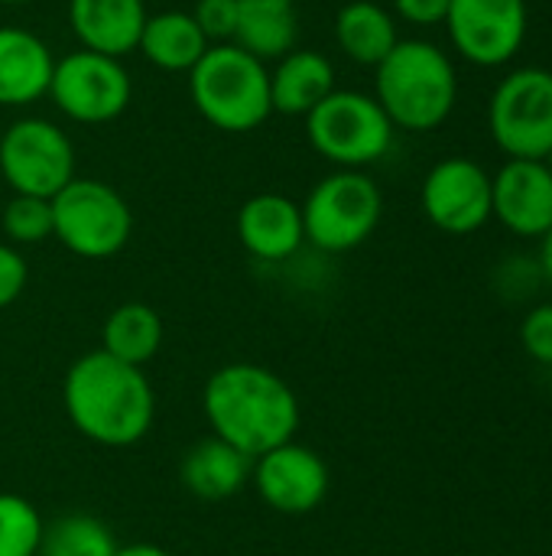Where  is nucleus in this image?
Instances as JSON below:
<instances>
[{"instance_id": "473e14b6", "label": "nucleus", "mask_w": 552, "mask_h": 556, "mask_svg": "<svg viewBox=\"0 0 552 556\" xmlns=\"http://www.w3.org/2000/svg\"><path fill=\"white\" fill-rule=\"evenodd\" d=\"M10 3H29V0H0V7H10Z\"/></svg>"}, {"instance_id": "72a5a7b5", "label": "nucleus", "mask_w": 552, "mask_h": 556, "mask_svg": "<svg viewBox=\"0 0 552 556\" xmlns=\"http://www.w3.org/2000/svg\"><path fill=\"white\" fill-rule=\"evenodd\" d=\"M543 163H547V169H550V173H552V150H550V156H547Z\"/></svg>"}, {"instance_id": "6e6552de", "label": "nucleus", "mask_w": 552, "mask_h": 556, "mask_svg": "<svg viewBox=\"0 0 552 556\" xmlns=\"http://www.w3.org/2000/svg\"><path fill=\"white\" fill-rule=\"evenodd\" d=\"M0 179L13 195L52 199L75 179V147L46 117L13 121L0 137Z\"/></svg>"}, {"instance_id": "f704fd0d", "label": "nucleus", "mask_w": 552, "mask_h": 556, "mask_svg": "<svg viewBox=\"0 0 552 556\" xmlns=\"http://www.w3.org/2000/svg\"><path fill=\"white\" fill-rule=\"evenodd\" d=\"M0 10H3V7H0ZM0 26H3V23H0Z\"/></svg>"}, {"instance_id": "dca6fc26", "label": "nucleus", "mask_w": 552, "mask_h": 556, "mask_svg": "<svg viewBox=\"0 0 552 556\" xmlns=\"http://www.w3.org/2000/svg\"><path fill=\"white\" fill-rule=\"evenodd\" d=\"M146 16L143 0H68V26L81 49L111 59L137 49Z\"/></svg>"}, {"instance_id": "bb28decb", "label": "nucleus", "mask_w": 552, "mask_h": 556, "mask_svg": "<svg viewBox=\"0 0 552 556\" xmlns=\"http://www.w3.org/2000/svg\"><path fill=\"white\" fill-rule=\"evenodd\" d=\"M192 16L211 46L231 42L234 26H238V0H198Z\"/></svg>"}, {"instance_id": "4468645a", "label": "nucleus", "mask_w": 552, "mask_h": 556, "mask_svg": "<svg viewBox=\"0 0 552 556\" xmlns=\"http://www.w3.org/2000/svg\"><path fill=\"white\" fill-rule=\"evenodd\" d=\"M491 215L521 238H543L552 228V173L547 163L508 160L491 179Z\"/></svg>"}, {"instance_id": "39448f33", "label": "nucleus", "mask_w": 552, "mask_h": 556, "mask_svg": "<svg viewBox=\"0 0 552 556\" xmlns=\"http://www.w3.org/2000/svg\"><path fill=\"white\" fill-rule=\"evenodd\" d=\"M306 137L329 163L342 169H361L368 163H377L390 150L394 124L377 98L335 88L306 114Z\"/></svg>"}, {"instance_id": "7ed1b4c3", "label": "nucleus", "mask_w": 552, "mask_h": 556, "mask_svg": "<svg viewBox=\"0 0 552 556\" xmlns=\"http://www.w3.org/2000/svg\"><path fill=\"white\" fill-rule=\"evenodd\" d=\"M377 104L394 127L436 130L455 108L459 75L452 59L426 39H400L377 65Z\"/></svg>"}, {"instance_id": "b1692460", "label": "nucleus", "mask_w": 552, "mask_h": 556, "mask_svg": "<svg viewBox=\"0 0 552 556\" xmlns=\"http://www.w3.org/2000/svg\"><path fill=\"white\" fill-rule=\"evenodd\" d=\"M117 541L111 528L94 515H62L42 525L36 556H114Z\"/></svg>"}, {"instance_id": "cd10ccee", "label": "nucleus", "mask_w": 552, "mask_h": 556, "mask_svg": "<svg viewBox=\"0 0 552 556\" xmlns=\"http://www.w3.org/2000/svg\"><path fill=\"white\" fill-rule=\"evenodd\" d=\"M521 342L537 365L552 368V303H540L527 313L521 326Z\"/></svg>"}, {"instance_id": "a211bd4d", "label": "nucleus", "mask_w": 552, "mask_h": 556, "mask_svg": "<svg viewBox=\"0 0 552 556\" xmlns=\"http://www.w3.org/2000/svg\"><path fill=\"white\" fill-rule=\"evenodd\" d=\"M254 472V459L218 440L215 433L198 440L179 463V479L198 502H224L238 495Z\"/></svg>"}, {"instance_id": "aec40b11", "label": "nucleus", "mask_w": 552, "mask_h": 556, "mask_svg": "<svg viewBox=\"0 0 552 556\" xmlns=\"http://www.w3.org/2000/svg\"><path fill=\"white\" fill-rule=\"evenodd\" d=\"M208 39L198 29L195 16L185 10H163L146 16L137 49L146 55L150 65L166 72H192L198 59L208 52Z\"/></svg>"}, {"instance_id": "5701e85b", "label": "nucleus", "mask_w": 552, "mask_h": 556, "mask_svg": "<svg viewBox=\"0 0 552 556\" xmlns=\"http://www.w3.org/2000/svg\"><path fill=\"white\" fill-rule=\"evenodd\" d=\"M163 345V319L146 303L117 306L101 329V349L127 365L143 368Z\"/></svg>"}, {"instance_id": "f03ea898", "label": "nucleus", "mask_w": 552, "mask_h": 556, "mask_svg": "<svg viewBox=\"0 0 552 556\" xmlns=\"http://www.w3.org/2000/svg\"><path fill=\"white\" fill-rule=\"evenodd\" d=\"M202 410L211 433L251 459L290 443L299 430L293 388L270 368L251 362L218 368L205 381Z\"/></svg>"}, {"instance_id": "c85d7f7f", "label": "nucleus", "mask_w": 552, "mask_h": 556, "mask_svg": "<svg viewBox=\"0 0 552 556\" xmlns=\"http://www.w3.org/2000/svg\"><path fill=\"white\" fill-rule=\"evenodd\" d=\"M26 280H29V270H26L23 254L10 244H0V309L20 300Z\"/></svg>"}, {"instance_id": "a878e982", "label": "nucleus", "mask_w": 552, "mask_h": 556, "mask_svg": "<svg viewBox=\"0 0 552 556\" xmlns=\"http://www.w3.org/2000/svg\"><path fill=\"white\" fill-rule=\"evenodd\" d=\"M0 225L13 244H39V241L52 238V199L13 195L3 205Z\"/></svg>"}, {"instance_id": "f8f14e48", "label": "nucleus", "mask_w": 552, "mask_h": 556, "mask_svg": "<svg viewBox=\"0 0 552 556\" xmlns=\"http://www.w3.org/2000/svg\"><path fill=\"white\" fill-rule=\"evenodd\" d=\"M423 212L446 235H472L491 218V176L465 156L436 163L423 179Z\"/></svg>"}, {"instance_id": "f257e3e1", "label": "nucleus", "mask_w": 552, "mask_h": 556, "mask_svg": "<svg viewBox=\"0 0 552 556\" xmlns=\"http://www.w3.org/2000/svg\"><path fill=\"white\" fill-rule=\"evenodd\" d=\"M62 401L72 427L111 450L140 443L156 417L153 384L143 368L127 365L104 349L81 355L62 384Z\"/></svg>"}, {"instance_id": "6ab92c4d", "label": "nucleus", "mask_w": 552, "mask_h": 556, "mask_svg": "<svg viewBox=\"0 0 552 556\" xmlns=\"http://www.w3.org/2000/svg\"><path fill=\"white\" fill-rule=\"evenodd\" d=\"M335 91V68L316 49H290L270 72V101L280 114L306 117Z\"/></svg>"}, {"instance_id": "412c9836", "label": "nucleus", "mask_w": 552, "mask_h": 556, "mask_svg": "<svg viewBox=\"0 0 552 556\" xmlns=\"http://www.w3.org/2000/svg\"><path fill=\"white\" fill-rule=\"evenodd\" d=\"M296 0H238L234 46L254 59H283L296 46Z\"/></svg>"}, {"instance_id": "2eb2a0df", "label": "nucleus", "mask_w": 552, "mask_h": 556, "mask_svg": "<svg viewBox=\"0 0 552 556\" xmlns=\"http://www.w3.org/2000/svg\"><path fill=\"white\" fill-rule=\"evenodd\" d=\"M238 238L257 261H286L306 241L299 202L280 192L251 195L238 212Z\"/></svg>"}, {"instance_id": "0eeeda50", "label": "nucleus", "mask_w": 552, "mask_h": 556, "mask_svg": "<svg viewBox=\"0 0 552 556\" xmlns=\"http://www.w3.org/2000/svg\"><path fill=\"white\" fill-rule=\"evenodd\" d=\"M299 208L306 238L322 251L342 254L374 235L384 212V195L361 169H338L319 179Z\"/></svg>"}, {"instance_id": "ddd939ff", "label": "nucleus", "mask_w": 552, "mask_h": 556, "mask_svg": "<svg viewBox=\"0 0 552 556\" xmlns=\"http://www.w3.org/2000/svg\"><path fill=\"white\" fill-rule=\"evenodd\" d=\"M251 482L273 511L309 515L329 495V466L319 453L290 440L254 459Z\"/></svg>"}, {"instance_id": "f3484780", "label": "nucleus", "mask_w": 552, "mask_h": 556, "mask_svg": "<svg viewBox=\"0 0 552 556\" xmlns=\"http://www.w3.org/2000/svg\"><path fill=\"white\" fill-rule=\"evenodd\" d=\"M55 59L49 46L20 26H0V104L23 108L49 94Z\"/></svg>"}, {"instance_id": "423d86ee", "label": "nucleus", "mask_w": 552, "mask_h": 556, "mask_svg": "<svg viewBox=\"0 0 552 556\" xmlns=\"http://www.w3.org/2000/svg\"><path fill=\"white\" fill-rule=\"evenodd\" d=\"M52 235L72 254L85 261H104L127 248L133 235V215L114 186L75 176L59 195H52Z\"/></svg>"}, {"instance_id": "7c9ffc66", "label": "nucleus", "mask_w": 552, "mask_h": 556, "mask_svg": "<svg viewBox=\"0 0 552 556\" xmlns=\"http://www.w3.org/2000/svg\"><path fill=\"white\" fill-rule=\"evenodd\" d=\"M114 556H172L169 551H163V547H156V544H124V547H117V554Z\"/></svg>"}, {"instance_id": "2f4dec72", "label": "nucleus", "mask_w": 552, "mask_h": 556, "mask_svg": "<svg viewBox=\"0 0 552 556\" xmlns=\"http://www.w3.org/2000/svg\"><path fill=\"white\" fill-rule=\"evenodd\" d=\"M540 274L547 277L552 287V228L543 235V248H540Z\"/></svg>"}, {"instance_id": "393cba45", "label": "nucleus", "mask_w": 552, "mask_h": 556, "mask_svg": "<svg viewBox=\"0 0 552 556\" xmlns=\"http://www.w3.org/2000/svg\"><path fill=\"white\" fill-rule=\"evenodd\" d=\"M42 538L39 511L23 498L0 492V556H36Z\"/></svg>"}, {"instance_id": "9b49d317", "label": "nucleus", "mask_w": 552, "mask_h": 556, "mask_svg": "<svg viewBox=\"0 0 552 556\" xmlns=\"http://www.w3.org/2000/svg\"><path fill=\"white\" fill-rule=\"evenodd\" d=\"M446 26L459 55L488 68L504 65L527 39V0H452Z\"/></svg>"}, {"instance_id": "1a4fd4ad", "label": "nucleus", "mask_w": 552, "mask_h": 556, "mask_svg": "<svg viewBox=\"0 0 552 556\" xmlns=\"http://www.w3.org/2000/svg\"><path fill=\"white\" fill-rule=\"evenodd\" d=\"M488 124L511 160H547L552 150V72L517 68L491 94Z\"/></svg>"}, {"instance_id": "4be33fe9", "label": "nucleus", "mask_w": 552, "mask_h": 556, "mask_svg": "<svg viewBox=\"0 0 552 556\" xmlns=\"http://www.w3.org/2000/svg\"><path fill=\"white\" fill-rule=\"evenodd\" d=\"M335 39L342 52L361 65H381L400 42L394 16L374 0H351L335 16Z\"/></svg>"}, {"instance_id": "c756f323", "label": "nucleus", "mask_w": 552, "mask_h": 556, "mask_svg": "<svg viewBox=\"0 0 552 556\" xmlns=\"http://www.w3.org/2000/svg\"><path fill=\"white\" fill-rule=\"evenodd\" d=\"M449 3H452V0H394L397 13H400L407 23H416V26H436V23H446V16H449Z\"/></svg>"}, {"instance_id": "9d476101", "label": "nucleus", "mask_w": 552, "mask_h": 556, "mask_svg": "<svg viewBox=\"0 0 552 556\" xmlns=\"http://www.w3.org/2000/svg\"><path fill=\"white\" fill-rule=\"evenodd\" d=\"M133 81L120 59L78 49L55 62L49 98L55 108L78 124H107L120 117L130 104Z\"/></svg>"}, {"instance_id": "20e7f679", "label": "nucleus", "mask_w": 552, "mask_h": 556, "mask_svg": "<svg viewBox=\"0 0 552 556\" xmlns=\"http://www.w3.org/2000/svg\"><path fill=\"white\" fill-rule=\"evenodd\" d=\"M189 94L198 114L224 134H247L273 114L267 62L234 42L208 46L189 72Z\"/></svg>"}]
</instances>
